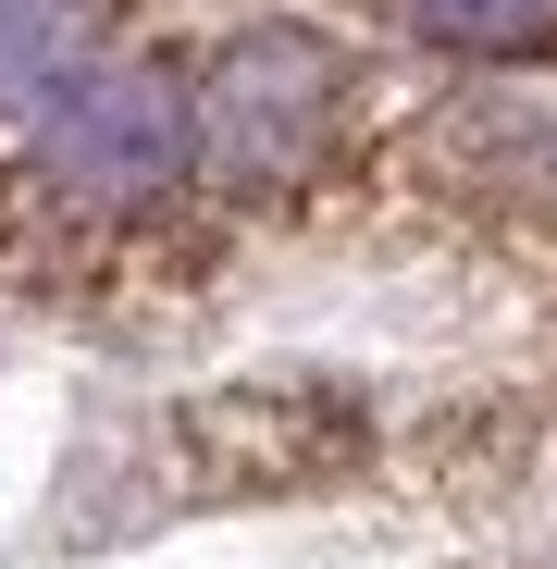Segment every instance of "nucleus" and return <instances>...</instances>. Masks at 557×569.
Listing matches in <instances>:
<instances>
[{"label":"nucleus","mask_w":557,"mask_h":569,"mask_svg":"<svg viewBox=\"0 0 557 569\" xmlns=\"http://www.w3.org/2000/svg\"><path fill=\"white\" fill-rule=\"evenodd\" d=\"M397 13L446 50H484V62H545L557 50V0H397Z\"/></svg>","instance_id":"3"},{"label":"nucleus","mask_w":557,"mask_h":569,"mask_svg":"<svg viewBox=\"0 0 557 569\" xmlns=\"http://www.w3.org/2000/svg\"><path fill=\"white\" fill-rule=\"evenodd\" d=\"M186 186H199L186 74H161L137 50H100L0 137V211L50 248H137Z\"/></svg>","instance_id":"1"},{"label":"nucleus","mask_w":557,"mask_h":569,"mask_svg":"<svg viewBox=\"0 0 557 569\" xmlns=\"http://www.w3.org/2000/svg\"><path fill=\"white\" fill-rule=\"evenodd\" d=\"M359 124V74L310 26H248L186 74V149L223 199H298Z\"/></svg>","instance_id":"2"}]
</instances>
